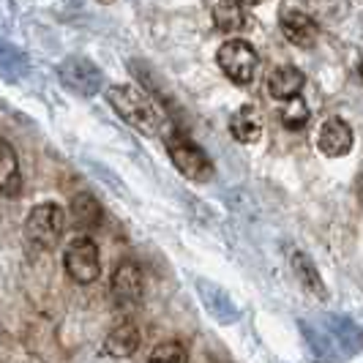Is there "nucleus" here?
<instances>
[{
	"mask_svg": "<svg viewBox=\"0 0 363 363\" xmlns=\"http://www.w3.org/2000/svg\"><path fill=\"white\" fill-rule=\"evenodd\" d=\"M107 101L131 128H137L140 134L153 137L162 128V115L153 107V101L145 93L134 85H112L107 88Z\"/></svg>",
	"mask_w": 363,
	"mask_h": 363,
	"instance_id": "obj_1",
	"label": "nucleus"
},
{
	"mask_svg": "<svg viewBox=\"0 0 363 363\" xmlns=\"http://www.w3.org/2000/svg\"><path fill=\"white\" fill-rule=\"evenodd\" d=\"M63 233H66V211L57 202H41L25 218V240L38 252L55 249Z\"/></svg>",
	"mask_w": 363,
	"mask_h": 363,
	"instance_id": "obj_2",
	"label": "nucleus"
},
{
	"mask_svg": "<svg viewBox=\"0 0 363 363\" xmlns=\"http://www.w3.org/2000/svg\"><path fill=\"white\" fill-rule=\"evenodd\" d=\"M164 145H167V153H169V159L178 167V172H181L183 178L197 181V183L211 181L213 164H211L208 153H205L194 140H189L178 128H172V131L164 137Z\"/></svg>",
	"mask_w": 363,
	"mask_h": 363,
	"instance_id": "obj_3",
	"label": "nucleus"
},
{
	"mask_svg": "<svg viewBox=\"0 0 363 363\" xmlns=\"http://www.w3.org/2000/svg\"><path fill=\"white\" fill-rule=\"evenodd\" d=\"M216 60H218V66H221V72L227 74L233 82H238V85H249V82L255 79L257 63H259L255 47H252L249 41H243V38H230V41H224V44L218 47Z\"/></svg>",
	"mask_w": 363,
	"mask_h": 363,
	"instance_id": "obj_4",
	"label": "nucleus"
},
{
	"mask_svg": "<svg viewBox=\"0 0 363 363\" xmlns=\"http://www.w3.org/2000/svg\"><path fill=\"white\" fill-rule=\"evenodd\" d=\"M57 77H60V82H63L69 91L77 93V96H85V99L96 96V93L101 91V85H104L101 69L93 63L91 57H82V55L66 57V60L57 66Z\"/></svg>",
	"mask_w": 363,
	"mask_h": 363,
	"instance_id": "obj_5",
	"label": "nucleus"
},
{
	"mask_svg": "<svg viewBox=\"0 0 363 363\" xmlns=\"http://www.w3.org/2000/svg\"><path fill=\"white\" fill-rule=\"evenodd\" d=\"M63 268L77 284H93L101 276V257L91 235H79L63 255Z\"/></svg>",
	"mask_w": 363,
	"mask_h": 363,
	"instance_id": "obj_6",
	"label": "nucleus"
},
{
	"mask_svg": "<svg viewBox=\"0 0 363 363\" xmlns=\"http://www.w3.org/2000/svg\"><path fill=\"white\" fill-rule=\"evenodd\" d=\"M112 295H115V301L118 303H140L143 301V295H145V273L143 268L137 265V262H121L118 268H115V276H112Z\"/></svg>",
	"mask_w": 363,
	"mask_h": 363,
	"instance_id": "obj_7",
	"label": "nucleus"
},
{
	"mask_svg": "<svg viewBox=\"0 0 363 363\" xmlns=\"http://www.w3.org/2000/svg\"><path fill=\"white\" fill-rule=\"evenodd\" d=\"M279 22H281V33L287 36L290 44L306 47V50L317 44L320 28H317V22H314L309 14H303V11H298V9H284Z\"/></svg>",
	"mask_w": 363,
	"mask_h": 363,
	"instance_id": "obj_8",
	"label": "nucleus"
},
{
	"mask_svg": "<svg viewBox=\"0 0 363 363\" xmlns=\"http://www.w3.org/2000/svg\"><path fill=\"white\" fill-rule=\"evenodd\" d=\"M317 147L325 153L328 159H342L352 150V128L347 126L342 118H330L320 128Z\"/></svg>",
	"mask_w": 363,
	"mask_h": 363,
	"instance_id": "obj_9",
	"label": "nucleus"
},
{
	"mask_svg": "<svg viewBox=\"0 0 363 363\" xmlns=\"http://www.w3.org/2000/svg\"><path fill=\"white\" fill-rule=\"evenodd\" d=\"M303 82H306V77H303V72H298L295 66H279L268 77V93L276 101H287V99L301 96Z\"/></svg>",
	"mask_w": 363,
	"mask_h": 363,
	"instance_id": "obj_10",
	"label": "nucleus"
},
{
	"mask_svg": "<svg viewBox=\"0 0 363 363\" xmlns=\"http://www.w3.org/2000/svg\"><path fill=\"white\" fill-rule=\"evenodd\" d=\"M230 131L240 145H255L257 140L262 137V112L255 104H246L233 115L230 121Z\"/></svg>",
	"mask_w": 363,
	"mask_h": 363,
	"instance_id": "obj_11",
	"label": "nucleus"
},
{
	"mask_svg": "<svg viewBox=\"0 0 363 363\" xmlns=\"http://www.w3.org/2000/svg\"><path fill=\"white\" fill-rule=\"evenodd\" d=\"M137 350H140V330H137L134 323H128V320L118 323L107 333V339H104V352L112 355V358H128Z\"/></svg>",
	"mask_w": 363,
	"mask_h": 363,
	"instance_id": "obj_12",
	"label": "nucleus"
},
{
	"mask_svg": "<svg viewBox=\"0 0 363 363\" xmlns=\"http://www.w3.org/2000/svg\"><path fill=\"white\" fill-rule=\"evenodd\" d=\"M197 290H200V295H202L205 309L211 311L218 323H235V320H238L235 303H233V298L221 290V287H216V284H208L205 279H200V281H197Z\"/></svg>",
	"mask_w": 363,
	"mask_h": 363,
	"instance_id": "obj_13",
	"label": "nucleus"
},
{
	"mask_svg": "<svg viewBox=\"0 0 363 363\" xmlns=\"http://www.w3.org/2000/svg\"><path fill=\"white\" fill-rule=\"evenodd\" d=\"M19 189H22V172H19L17 153L0 137V194L17 197Z\"/></svg>",
	"mask_w": 363,
	"mask_h": 363,
	"instance_id": "obj_14",
	"label": "nucleus"
},
{
	"mask_svg": "<svg viewBox=\"0 0 363 363\" xmlns=\"http://www.w3.org/2000/svg\"><path fill=\"white\" fill-rule=\"evenodd\" d=\"M72 224L79 233H93L101 224V205L96 202L93 194H79L72 202Z\"/></svg>",
	"mask_w": 363,
	"mask_h": 363,
	"instance_id": "obj_15",
	"label": "nucleus"
},
{
	"mask_svg": "<svg viewBox=\"0 0 363 363\" xmlns=\"http://www.w3.org/2000/svg\"><path fill=\"white\" fill-rule=\"evenodd\" d=\"M211 14H213V22H216V28L221 33H238L246 25L243 6L238 0H213Z\"/></svg>",
	"mask_w": 363,
	"mask_h": 363,
	"instance_id": "obj_16",
	"label": "nucleus"
},
{
	"mask_svg": "<svg viewBox=\"0 0 363 363\" xmlns=\"http://www.w3.org/2000/svg\"><path fill=\"white\" fill-rule=\"evenodd\" d=\"M290 265L295 276H298V281L303 284V290L311 292V295H317L320 301L325 298V284H323V279H320V271L314 268V262H311L309 257L303 255V252H292L290 257Z\"/></svg>",
	"mask_w": 363,
	"mask_h": 363,
	"instance_id": "obj_17",
	"label": "nucleus"
},
{
	"mask_svg": "<svg viewBox=\"0 0 363 363\" xmlns=\"http://www.w3.org/2000/svg\"><path fill=\"white\" fill-rule=\"evenodd\" d=\"M28 72V57L14 44H9L6 38H0V77L9 82H17Z\"/></svg>",
	"mask_w": 363,
	"mask_h": 363,
	"instance_id": "obj_18",
	"label": "nucleus"
},
{
	"mask_svg": "<svg viewBox=\"0 0 363 363\" xmlns=\"http://www.w3.org/2000/svg\"><path fill=\"white\" fill-rule=\"evenodd\" d=\"M281 123L287 128H303L309 123V107H306V101L301 99V96H295V99H287V104L281 109Z\"/></svg>",
	"mask_w": 363,
	"mask_h": 363,
	"instance_id": "obj_19",
	"label": "nucleus"
},
{
	"mask_svg": "<svg viewBox=\"0 0 363 363\" xmlns=\"http://www.w3.org/2000/svg\"><path fill=\"white\" fill-rule=\"evenodd\" d=\"M147 363H189V355L178 342H162V345L153 347Z\"/></svg>",
	"mask_w": 363,
	"mask_h": 363,
	"instance_id": "obj_20",
	"label": "nucleus"
},
{
	"mask_svg": "<svg viewBox=\"0 0 363 363\" xmlns=\"http://www.w3.org/2000/svg\"><path fill=\"white\" fill-rule=\"evenodd\" d=\"M240 6H259V3H265V0H238Z\"/></svg>",
	"mask_w": 363,
	"mask_h": 363,
	"instance_id": "obj_21",
	"label": "nucleus"
},
{
	"mask_svg": "<svg viewBox=\"0 0 363 363\" xmlns=\"http://www.w3.org/2000/svg\"><path fill=\"white\" fill-rule=\"evenodd\" d=\"M358 197H361V205H363V181H361V191H358Z\"/></svg>",
	"mask_w": 363,
	"mask_h": 363,
	"instance_id": "obj_22",
	"label": "nucleus"
},
{
	"mask_svg": "<svg viewBox=\"0 0 363 363\" xmlns=\"http://www.w3.org/2000/svg\"><path fill=\"white\" fill-rule=\"evenodd\" d=\"M101 3H112V0H101Z\"/></svg>",
	"mask_w": 363,
	"mask_h": 363,
	"instance_id": "obj_23",
	"label": "nucleus"
},
{
	"mask_svg": "<svg viewBox=\"0 0 363 363\" xmlns=\"http://www.w3.org/2000/svg\"><path fill=\"white\" fill-rule=\"evenodd\" d=\"M361 79H363V66H361Z\"/></svg>",
	"mask_w": 363,
	"mask_h": 363,
	"instance_id": "obj_24",
	"label": "nucleus"
}]
</instances>
